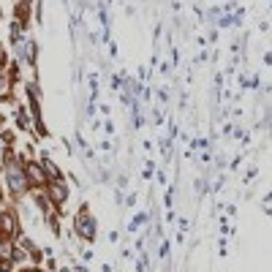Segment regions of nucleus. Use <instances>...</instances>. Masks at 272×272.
Instances as JSON below:
<instances>
[{
	"mask_svg": "<svg viewBox=\"0 0 272 272\" xmlns=\"http://www.w3.org/2000/svg\"><path fill=\"white\" fill-rule=\"evenodd\" d=\"M5 177H8V185H11L14 193H22V190L27 188V174L19 163H8V166H5Z\"/></svg>",
	"mask_w": 272,
	"mask_h": 272,
	"instance_id": "1",
	"label": "nucleus"
},
{
	"mask_svg": "<svg viewBox=\"0 0 272 272\" xmlns=\"http://www.w3.org/2000/svg\"><path fill=\"white\" fill-rule=\"evenodd\" d=\"M76 231L82 234L85 239H90L92 234H95V223L90 221V215H87V210H82L79 215H76Z\"/></svg>",
	"mask_w": 272,
	"mask_h": 272,
	"instance_id": "2",
	"label": "nucleus"
},
{
	"mask_svg": "<svg viewBox=\"0 0 272 272\" xmlns=\"http://www.w3.org/2000/svg\"><path fill=\"white\" fill-rule=\"evenodd\" d=\"M0 228L5 231V237H11V234L16 231V221H14L11 212H3V215H0Z\"/></svg>",
	"mask_w": 272,
	"mask_h": 272,
	"instance_id": "3",
	"label": "nucleus"
},
{
	"mask_svg": "<svg viewBox=\"0 0 272 272\" xmlns=\"http://www.w3.org/2000/svg\"><path fill=\"white\" fill-rule=\"evenodd\" d=\"M49 193H52L54 204H63V201L68 199V190H65V185H63V182H54L52 188H49Z\"/></svg>",
	"mask_w": 272,
	"mask_h": 272,
	"instance_id": "4",
	"label": "nucleus"
},
{
	"mask_svg": "<svg viewBox=\"0 0 272 272\" xmlns=\"http://www.w3.org/2000/svg\"><path fill=\"white\" fill-rule=\"evenodd\" d=\"M41 169H44V166H38V163H27L25 174H30V177L36 180V182H44V180H46V174H44Z\"/></svg>",
	"mask_w": 272,
	"mask_h": 272,
	"instance_id": "5",
	"label": "nucleus"
},
{
	"mask_svg": "<svg viewBox=\"0 0 272 272\" xmlns=\"http://www.w3.org/2000/svg\"><path fill=\"white\" fill-rule=\"evenodd\" d=\"M44 169H46V177H52L54 182H57V177H60V174H57V166H54L49 158H44Z\"/></svg>",
	"mask_w": 272,
	"mask_h": 272,
	"instance_id": "6",
	"label": "nucleus"
},
{
	"mask_svg": "<svg viewBox=\"0 0 272 272\" xmlns=\"http://www.w3.org/2000/svg\"><path fill=\"white\" fill-rule=\"evenodd\" d=\"M0 90H5V79H0Z\"/></svg>",
	"mask_w": 272,
	"mask_h": 272,
	"instance_id": "7",
	"label": "nucleus"
},
{
	"mask_svg": "<svg viewBox=\"0 0 272 272\" xmlns=\"http://www.w3.org/2000/svg\"><path fill=\"white\" fill-rule=\"evenodd\" d=\"M63 272H71V270H63Z\"/></svg>",
	"mask_w": 272,
	"mask_h": 272,
	"instance_id": "8",
	"label": "nucleus"
}]
</instances>
